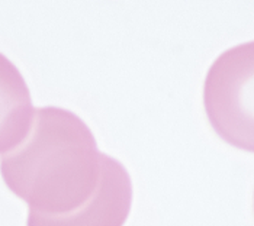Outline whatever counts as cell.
I'll return each mask as SVG.
<instances>
[{
  "label": "cell",
  "mask_w": 254,
  "mask_h": 226,
  "mask_svg": "<svg viewBox=\"0 0 254 226\" xmlns=\"http://www.w3.org/2000/svg\"><path fill=\"white\" fill-rule=\"evenodd\" d=\"M0 174L6 187L29 210L50 216L67 215L96 191L102 152L80 116L45 106L37 109L25 141L0 155Z\"/></svg>",
  "instance_id": "1"
},
{
  "label": "cell",
  "mask_w": 254,
  "mask_h": 226,
  "mask_svg": "<svg viewBox=\"0 0 254 226\" xmlns=\"http://www.w3.org/2000/svg\"><path fill=\"white\" fill-rule=\"evenodd\" d=\"M203 108L227 144L254 154V41L224 51L203 81Z\"/></svg>",
  "instance_id": "2"
},
{
  "label": "cell",
  "mask_w": 254,
  "mask_h": 226,
  "mask_svg": "<svg viewBox=\"0 0 254 226\" xmlns=\"http://www.w3.org/2000/svg\"><path fill=\"white\" fill-rule=\"evenodd\" d=\"M134 187L121 161L102 152V174L93 196L77 210L50 216L29 210L26 226H124L131 213Z\"/></svg>",
  "instance_id": "3"
},
{
  "label": "cell",
  "mask_w": 254,
  "mask_h": 226,
  "mask_svg": "<svg viewBox=\"0 0 254 226\" xmlns=\"http://www.w3.org/2000/svg\"><path fill=\"white\" fill-rule=\"evenodd\" d=\"M35 112L29 87L19 68L0 53V155L25 141Z\"/></svg>",
  "instance_id": "4"
}]
</instances>
